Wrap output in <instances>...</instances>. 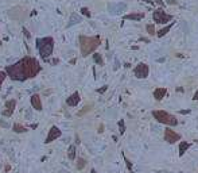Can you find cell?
Masks as SVG:
<instances>
[{
  "instance_id": "cell-1",
  "label": "cell",
  "mask_w": 198,
  "mask_h": 173,
  "mask_svg": "<svg viewBox=\"0 0 198 173\" xmlns=\"http://www.w3.org/2000/svg\"><path fill=\"white\" fill-rule=\"evenodd\" d=\"M40 72V64L32 57H24L12 65L6 66V73L15 81H26Z\"/></svg>"
},
{
  "instance_id": "cell-2",
  "label": "cell",
  "mask_w": 198,
  "mask_h": 173,
  "mask_svg": "<svg viewBox=\"0 0 198 173\" xmlns=\"http://www.w3.org/2000/svg\"><path fill=\"white\" fill-rule=\"evenodd\" d=\"M100 39L99 35L96 37H86V35H81L80 37V50L82 57H88L89 54H92L97 47L100 46Z\"/></svg>"
},
{
  "instance_id": "cell-3",
  "label": "cell",
  "mask_w": 198,
  "mask_h": 173,
  "mask_svg": "<svg viewBox=\"0 0 198 173\" xmlns=\"http://www.w3.org/2000/svg\"><path fill=\"white\" fill-rule=\"evenodd\" d=\"M36 47L39 50V54L43 60H47L53 54L54 50V39L51 37H44V38L36 39Z\"/></svg>"
},
{
  "instance_id": "cell-4",
  "label": "cell",
  "mask_w": 198,
  "mask_h": 173,
  "mask_svg": "<svg viewBox=\"0 0 198 173\" xmlns=\"http://www.w3.org/2000/svg\"><path fill=\"white\" fill-rule=\"evenodd\" d=\"M152 116H154L159 123H163V124H166V126H177L178 124V119L173 115V114L162 111V110L152 111Z\"/></svg>"
},
{
  "instance_id": "cell-5",
  "label": "cell",
  "mask_w": 198,
  "mask_h": 173,
  "mask_svg": "<svg viewBox=\"0 0 198 173\" xmlns=\"http://www.w3.org/2000/svg\"><path fill=\"white\" fill-rule=\"evenodd\" d=\"M152 19H154L155 23L158 24H167L169 22L173 20V15H170V14L164 12L162 8L159 10H155L154 14H152Z\"/></svg>"
},
{
  "instance_id": "cell-6",
  "label": "cell",
  "mask_w": 198,
  "mask_h": 173,
  "mask_svg": "<svg viewBox=\"0 0 198 173\" xmlns=\"http://www.w3.org/2000/svg\"><path fill=\"white\" fill-rule=\"evenodd\" d=\"M148 73H150V68H148V65L144 64V62L137 64L136 68L133 69V75H135L137 79H145V77H148Z\"/></svg>"
},
{
  "instance_id": "cell-7",
  "label": "cell",
  "mask_w": 198,
  "mask_h": 173,
  "mask_svg": "<svg viewBox=\"0 0 198 173\" xmlns=\"http://www.w3.org/2000/svg\"><path fill=\"white\" fill-rule=\"evenodd\" d=\"M179 139H181V135L178 132H175L174 130H171L169 127L164 130V141H167L169 143H175Z\"/></svg>"
},
{
  "instance_id": "cell-8",
  "label": "cell",
  "mask_w": 198,
  "mask_h": 173,
  "mask_svg": "<svg viewBox=\"0 0 198 173\" xmlns=\"http://www.w3.org/2000/svg\"><path fill=\"white\" fill-rule=\"evenodd\" d=\"M62 135V131L59 130V128L57 126H51L50 128V131H48V135H47V138H46V143H51L53 141H55L57 138H59Z\"/></svg>"
},
{
  "instance_id": "cell-9",
  "label": "cell",
  "mask_w": 198,
  "mask_h": 173,
  "mask_svg": "<svg viewBox=\"0 0 198 173\" xmlns=\"http://www.w3.org/2000/svg\"><path fill=\"white\" fill-rule=\"evenodd\" d=\"M108 10L112 15H117V14L123 12V11L127 10V4L125 3H117V4H109L108 6Z\"/></svg>"
},
{
  "instance_id": "cell-10",
  "label": "cell",
  "mask_w": 198,
  "mask_h": 173,
  "mask_svg": "<svg viewBox=\"0 0 198 173\" xmlns=\"http://www.w3.org/2000/svg\"><path fill=\"white\" fill-rule=\"evenodd\" d=\"M16 107V100H8L4 106V111H3V116L8 118L14 114V110Z\"/></svg>"
},
{
  "instance_id": "cell-11",
  "label": "cell",
  "mask_w": 198,
  "mask_h": 173,
  "mask_svg": "<svg viewBox=\"0 0 198 173\" xmlns=\"http://www.w3.org/2000/svg\"><path fill=\"white\" fill-rule=\"evenodd\" d=\"M81 97H80V93L78 92H74L73 95H70V96L66 99V104L69 106V107H76V106L80 103Z\"/></svg>"
},
{
  "instance_id": "cell-12",
  "label": "cell",
  "mask_w": 198,
  "mask_h": 173,
  "mask_svg": "<svg viewBox=\"0 0 198 173\" xmlns=\"http://www.w3.org/2000/svg\"><path fill=\"white\" fill-rule=\"evenodd\" d=\"M31 106L32 108H35L36 111H40L42 110V102H40V96L39 95H32L31 96Z\"/></svg>"
},
{
  "instance_id": "cell-13",
  "label": "cell",
  "mask_w": 198,
  "mask_h": 173,
  "mask_svg": "<svg viewBox=\"0 0 198 173\" xmlns=\"http://www.w3.org/2000/svg\"><path fill=\"white\" fill-rule=\"evenodd\" d=\"M144 18V12H131L124 15V19L127 20H141Z\"/></svg>"
},
{
  "instance_id": "cell-14",
  "label": "cell",
  "mask_w": 198,
  "mask_h": 173,
  "mask_svg": "<svg viewBox=\"0 0 198 173\" xmlns=\"http://www.w3.org/2000/svg\"><path fill=\"white\" fill-rule=\"evenodd\" d=\"M166 93H167V89H166V88H163V87L154 89V97H155V100H158V102L162 100V99L166 96Z\"/></svg>"
},
{
  "instance_id": "cell-15",
  "label": "cell",
  "mask_w": 198,
  "mask_h": 173,
  "mask_svg": "<svg viewBox=\"0 0 198 173\" xmlns=\"http://www.w3.org/2000/svg\"><path fill=\"white\" fill-rule=\"evenodd\" d=\"M190 148V143L189 142H185V141H182V142H179V156H183V154L186 153V150H187Z\"/></svg>"
},
{
  "instance_id": "cell-16",
  "label": "cell",
  "mask_w": 198,
  "mask_h": 173,
  "mask_svg": "<svg viewBox=\"0 0 198 173\" xmlns=\"http://www.w3.org/2000/svg\"><path fill=\"white\" fill-rule=\"evenodd\" d=\"M171 27H173V23H170V24H167V26H166V27H163V28H162V30H159L158 32H156V35H158V37H159V38H162V37H164V35H166V34H167V32H169V31L171 30Z\"/></svg>"
},
{
  "instance_id": "cell-17",
  "label": "cell",
  "mask_w": 198,
  "mask_h": 173,
  "mask_svg": "<svg viewBox=\"0 0 198 173\" xmlns=\"http://www.w3.org/2000/svg\"><path fill=\"white\" fill-rule=\"evenodd\" d=\"M81 22V18L77 15V14H73L72 16H70V20H69V23H68V27H70V26H73V24H77V23H80Z\"/></svg>"
},
{
  "instance_id": "cell-18",
  "label": "cell",
  "mask_w": 198,
  "mask_h": 173,
  "mask_svg": "<svg viewBox=\"0 0 198 173\" xmlns=\"http://www.w3.org/2000/svg\"><path fill=\"white\" fill-rule=\"evenodd\" d=\"M68 157H69V160H74L76 158V146L74 145H70L69 146V149H68Z\"/></svg>"
},
{
  "instance_id": "cell-19",
  "label": "cell",
  "mask_w": 198,
  "mask_h": 173,
  "mask_svg": "<svg viewBox=\"0 0 198 173\" xmlns=\"http://www.w3.org/2000/svg\"><path fill=\"white\" fill-rule=\"evenodd\" d=\"M12 128H14V131H15V132H26V131H27V128L23 127L22 124H18V123H15Z\"/></svg>"
},
{
  "instance_id": "cell-20",
  "label": "cell",
  "mask_w": 198,
  "mask_h": 173,
  "mask_svg": "<svg viewBox=\"0 0 198 173\" xmlns=\"http://www.w3.org/2000/svg\"><path fill=\"white\" fill-rule=\"evenodd\" d=\"M93 60H95V62L97 65H104V61H103V57L100 56L99 53H95L93 54Z\"/></svg>"
},
{
  "instance_id": "cell-21",
  "label": "cell",
  "mask_w": 198,
  "mask_h": 173,
  "mask_svg": "<svg viewBox=\"0 0 198 173\" xmlns=\"http://www.w3.org/2000/svg\"><path fill=\"white\" fill-rule=\"evenodd\" d=\"M117 126H119V131L121 132V134H124V131H125V122H124V119H120L117 122Z\"/></svg>"
},
{
  "instance_id": "cell-22",
  "label": "cell",
  "mask_w": 198,
  "mask_h": 173,
  "mask_svg": "<svg viewBox=\"0 0 198 173\" xmlns=\"http://www.w3.org/2000/svg\"><path fill=\"white\" fill-rule=\"evenodd\" d=\"M85 165H86V161H85L84 158H78V162H77V168L80 169V171H81V169H84V168H85Z\"/></svg>"
},
{
  "instance_id": "cell-23",
  "label": "cell",
  "mask_w": 198,
  "mask_h": 173,
  "mask_svg": "<svg viewBox=\"0 0 198 173\" xmlns=\"http://www.w3.org/2000/svg\"><path fill=\"white\" fill-rule=\"evenodd\" d=\"M123 157H124V161H125V165H127V168H128V171H129V173H133L132 172V164H131V161L127 158L124 154H123Z\"/></svg>"
},
{
  "instance_id": "cell-24",
  "label": "cell",
  "mask_w": 198,
  "mask_h": 173,
  "mask_svg": "<svg viewBox=\"0 0 198 173\" xmlns=\"http://www.w3.org/2000/svg\"><path fill=\"white\" fill-rule=\"evenodd\" d=\"M145 28H147V32H148L150 35H154V34H155V27H154V24H147V27H145Z\"/></svg>"
},
{
  "instance_id": "cell-25",
  "label": "cell",
  "mask_w": 198,
  "mask_h": 173,
  "mask_svg": "<svg viewBox=\"0 0 198 173\" xmlns=\"http://www.w3.org/2000/svg\"><path fill=\"white\" fill-rule=\"evenodd\" d=\"M81 14L82 15H85V16H88V18H91V11H89L88 8H85V7H82L81 8Z\"/></svg>"
},
{
  "instance_id": "cell-26",
  "label": "cell",
  "mask_w": 198,
  "mask_h": 173,
  "mask_svg": "<svg viewBox=\"0 0 198 173\" xmlns=\"http://www.w3.org/2000/svg\"><path fill=\"white\" fill-rule=\"evenodd\" d=\"M7 75V73L6 72H0V87H2V84H3V81H4V80H6V76Z\"/></svg>"
},
{
  "instance_id": "cell-27",
  "label": "cell",
  "mask_w": 198,
  "mask_h": 173,
  "mask_svg": "<svg viewBox=\"0 0 198 173\" xmlns=\"http://www.w3.org/2000/svg\"><path fill=\"white\" fill-rule=\"evenodd\" d=\"M89 110H91V106H86V107H85V110H82V111H80V112H78V115H80V116H82V115H84V114L86 112V111H89Z\"/></svg>"
},
{
  "instance_id": "cell-28",
  "label": "cell",
  "mask_w": 198,
  "mask_h": 173,
  "mask_svg": "<svg viewBox=\"0 0 198 173\" xmlns=\"http://www.w3.org/2000/svg\"><path fill=\"white\" fill-rule=\"evenodd\" d=\"M108 89V85H104L103 88H100V89H97V92H99V93H104V92H105Z\"/></svg>"
},
{
  "instance_id": "cell-29",
  "label": "cell",
  "mask_w": 198,
  "mask_h": 173,
  "mask_svg": "<svg viewBox=\"0 0 198 173\" xmlns=\"http://www.w3.org/2000/svg\"><path fill=\"white\" fill-rule=\"evenodd\" d=\"M23 32H24V37H26V38H30V37H31V34L28 32V30H27V28H24V27H23Z\"/></svg>"
},
{
  "instance_id": "cell-30",
  "label": "cell",
  "mask_w": 198,
  "mask_h": 173,
  "mask_svg": "<svg viewBox=\"0 0 198 173\" xmlns=\"http://www.w3.org/2000/svg\"><path fill=\"white\" fill-rule=\"evenodd\" d=\"M154 3H156V4H159V6H164L163 0H154Z\"/></svg>"
},
{
  "instance_id": "cell-31",
  "label": "cell",
  "mask_w": 198,
  "mask_h": 173,
  "mask_svg": "<svg viewBox=\"0 0 198 173\" xmlns=\"http://www.w3.org/2000/svg\"><path fill=\"white\" fill-rule=\"evenodd\" d=\"M193 100H198V89H197V92L194 93V96H193Z\"/></svg>"
},
{
  "instance_id": "cell-32",
  "label": "cell",
  "mask_w": 198,
  "mask_h": 173,
  "mask_svg": "<svg viewBox=\"0 0 198 173\" xmlns=\"http://www.w3.org/2000/svg\"><path fill=\"white\" fill-rule=\"evenodd\" d=\"M169 4H177V0H167Z\"/></svg>"
},
{
  "instance_id": "cell-33",
  "label": "cell",
  "mask_w": 198,
  "mask_h": 173,
  "mask_svg": "<svg viewBox=\"0 0 198 173\" xmlns=\"http://www.w3.org/2000/svg\"><path fill=\"white\" fill-rule=\"evenodd\" d=\"M0 126H3V127H8V124H7V123H4V122H2V120H0Z\"/></svg>"
},
{
  "instance_id": "cell-34",
  "label": "cell",
  "mask_w": 198,
  "mask_h": 173,
  "mask_svg": "<svg viewBox=\"0 0 198 173\" xmlns=\"http://www.w3.org/2000/svg\"><path fill=\"white\" fill-rule=\"evenodd\" d=\"M179 112L183 114V115H185V114H189V112H190V110H183V111H179Z\"/></svg>"
},
{
  "instance_id": "cell-35",
  "label": "cell",
  "mask_w": 198,
  "mask_h": 173,
  "mask_svg": "<svg viewBox=\"0 0 198 173\" xmlns=\"http://www.w3.org/2000/svg\"><path fill=\"white\" fill-rule=\"evenodd\" d=\"M91 173H97V172L95 171V169H92V171H91Z\"/></svg>"
}]
</instances>
